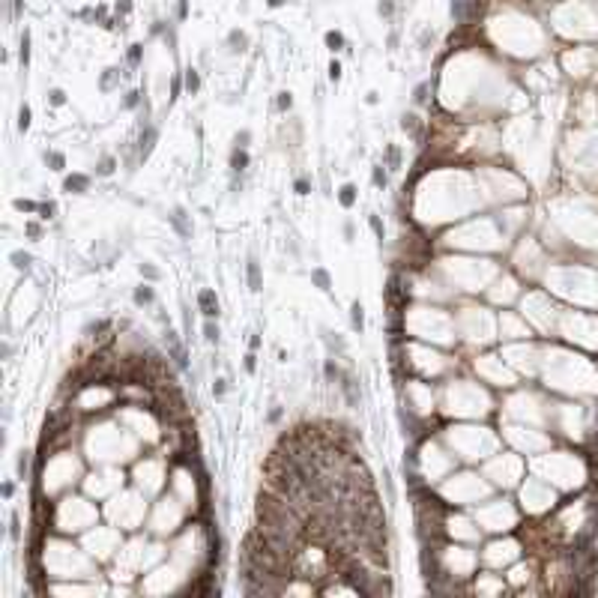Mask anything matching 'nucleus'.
<instances>
[{"instance_id":"12","label":"nucleus","mask_w":598,"mask_h":598,"mask_svg":"<svg viewBox=\"0 0 598 598\" xmlns=\"http://www.w3.org/2000/svg\"><path fill=\"white\" fill-rule=\"evenodd\" d=\"M9 263H12L18 272H30V269H33V254L24 252V249H15V252L9 254Z\"/></svg>"},{"instance_id":"55","label":"nucleus","mask_w":598,"mask_h":598,"mask_svg":"<svg viewBox=\"0 0 598 598\" xmlns=\"http://www.w3.org/2000/svg\"><path fill=\"white\" fill-rule=\"evenodd\" d=\"M177 12H180V18H186V15H189V3H186V0H180V9H177Z\"/></svg>"},{"instance_id":"32","label":"nucleus","mask_w":598,"mask_h":598,"mask_svg":"<svg viewBox=\"0 0 598 598\" xmlns=\"http://www.w3.org/2000/svg\"><path fill=\"white\" fill-rule=\"evenodd\" d=\"M45 99H48V105H54V108H60V105H66V90H60V87H51Z\"/></svg>"},{"instance_id":"6","label":"nucleus","mask_w":598,"mask_h":598,"mask_svg":"<svg viewBox=\"0 0 598 598\" xmlns=\"http://www.w3.org/2000/svg\"><path fill=\"white\" fill-rule=\"evenodd\" d=\"M63 191L66 195H84V191H90V173H69L63 180Z\"/></svg>"},{"instance_id":"40","label":"nucleus","mask_w":598,"mask_h":598,"mask_svg":"<svg viewBox=\"0 0 598 598\" xmlns=\"http://www.w3.org/2000/svg\"><path fill=\"white\" fill-rule=\"evenodd\" d=\"M138 105H141V90H129L126 99H123V108L132 111V108H138Z\"/></svg>"},{"instance_id":"17","label":"nucleus","mask_w":598,"mask_h":598,"mask_svg":"<svg viewBox=\"0 0 598 598\" xmlns=\"http://www.w3.org/2000/svg\"><path fill=\"white\" fill-rule=\"evenodd\" d=\"M42 159H45V165H48L51 171H63V168H66V156H63L60 150H45Z\"/></svg>"},{"instance_id":"8","label":"nucleus","mask_w":598,"mask_h":598,"mask_svg":"<svg viewBox=\"0 0 598 598\" xmlns=\"http://www.w3.org/2000/svg\"><path fill=\"white\" fill-rule=\"evenodd\" d=\"M156 141H159V129H156V126H147L144 132H141V141H138V156H141V162H144L147 156L153 153Z\"/></svg>"},{"instance_id":"4","label":"nucleus","mask_w":598,"mask_h":598,"mask_svg":"<svg viewBox=\"0 0 598 598\" xmlns=\"http://www.w3.org/2000/svg\"><path fill=\"white\" fill-rule=\"evenodd\" d=\"M165 344H168V353H171V359L177 362V368H183V371H186V368H189V359H186V347L180 344V338H177V332H173V329H168V332H165Z\"/></svg>"},{"instance_id":"39","label":"nucleus","mask_w":598,"mask_h":598,"mask_svg":"<svg viewBox=\"0 0 598 598\" xmlns=\"http://www.w3.org/2000/svg\"><path fill=\"white\" fill-rule=\"evenodd\" d=\"M249 144H252V132H249V129H239V132L234 135V147L249 150Z\"/></svg>"},{"instance_id":"20","label":"nucleus","mask_w":598,"mask_h":598,"mask_svg":"<svg viewBox=\"0 0 598 598\" xmlns=\"http://www.w3.org/2000/svg\"><path fill=\"white\" fill-rule=\"evenodd\" d=\"M18 60H21V69L30 66V30L21 33V42H18Z\"/></svg>"},{"instance_id":"9","label":"nucleus","mask_w":598,"mask_h":598,"mask_svg":"<svg viewBox=\"0 0 598 598\" xmlns=\"http://www.w3.org/2000/svg\"><path fill=\"white\" fill-rule=\"evenodd\" d=\"M249 165H252V156H249V150H242V147H234V150H231V156H227V168H231L234 173H242V171H249Z\"/></svg>"},{"instance_id":"25","label":"nucleus","mask_w":598,"mask_h":598,"mask_svg":"<svg viewBox=\"0 0 598 598\" xmlns=\"http://www.w3.org/2000/svg\"><path fill=\"white\" fill-rule=\"evenodd\" d=\"M323 341H326V347H329V350H338V353H344V338L338 335V332L323 329Z\"/></svg>"},{"instance_id":"41","label":"nucleus","mask_w":598,"mask_h":598,"mask_svg":"<svg viewBox=\"0 0 598 598\" xmlns=\"http://www.w3.org/2000/svg\"><path fill=\"white\" fill-rule=\"evenodd\" d=\"M368 224H371V231H374V236L383 242V236H386V227H383V221H380V216H368Z\"/></svg>"},{"instance_id":"18","label":"nucleus","mask_w":598,"mask_h":598,"mask_svg":"<svg viewBox=\"0 0 598 598\" xmlns=\"http://www.w3.org/2000/svg\"><path fill=\"white\" fill-rule=\"evenodd\" d=\"M117 81H120V69H117V66H108V69H105V75H102V81H99V90H102V93L114 90Z\"/></svg>"},{"instance_id":"24","label":"nucleus","mask_w":598,"mask_h":598,"mask_svg":"<svg viewBox=\"0 0 598 598\" xmlns=\"http://www.w3.org/2000/svg\"><path fill=\"white\" fill-rule=\"evenodd\" d=\"M323 42H326V48H329V51H341V48L347 45V42H344V36H341L338 30H326V36H323Z\"/></svg>"},{"instance_id":"42","label":"nucleus","mask_w":598,"mask_h":598,"mask_svg":"<svg viewBox=\"0 0 598 598\" xmlns=\"http://www.w3.org/2000/svg\"><path fill=\"white\" fill-rule=\"evenodd\" d=\"M242 368H245V374H254V371H257V356H254V350H249V353L242 356Z\"/></svg>"},{"instance_id":"26","label":"nucleus","mask_w":598,"mask_h":598,"mask_svg":"<svg viewBox=\"0 0 598 598\" xmlns=\"http://www.w3.org/2000/svg\"><path fill=\"white\" fill-rule=\"evenodd\" d=\"M383 168H386V165H374V168H371V183H374L377 189H386V186H389V173H386Z\"/></svg>"},{"instance_id":"37","label":"nucleus","mask_w":598,"mask_h":598,"mask_svg":"<svg viewBox=\"0 0 598 598\" xmlns=\"http://www.w3.org/2000/svg\"><path fill=\"white\" fill-rule=\"evenodd\" d=\"M428 90H431V84L422 81L416 90H413V102H416V105H425V102H428Z\"/></svg>"},{"instance_id":"22","label":"nucleus","mask_w":598,"mask_h":598,"mask_svg":"<svg viewBox=\"0 0 598 598\" xmlns=\"http://www.w3.org/2000/svg\"><path fill=\"white\" fill-rule=\"evenodd\" d=\"M15 472H18V479H27V472H30V452L27 449H21L18 458H15Z\"/></svg>"},{"instance_id":"51","label":"nucleus","mask_w":598,"mask_h":598,"mask_svg":"<svg viewBox=\"0 0 598 598\" xmlns=\"http://www.w3.org/2000/svg\"><path fill=\"white\" fill-rule=\"evenodd\" d=\"M0 494H3L6 500H12V494H15V485H12V482H3V488H0Z\"/></svg>"},{"instance_id":"21","label":"nucleus","mask_w":598,"mask_h":598,"mask_svg":"<svg viewBox=\"0 0 598 598\" xmlns=\"http://www.w3.org/2000/svg\"><path fill=\"white\" fill-rule=\"evenodd\" d=\"M401 129L419 138V135H422V123H419V117H416V114H404V117H401Z\"/></svg>"},{"instance_id":"2","label":"nucleus","mask_w":598,"mask_h":598,"mask_svg":"<svg viewBox=\"0 0 598 598\" xmlns=\"http://www.w3.org/2000/svg\"><path fill=\"white\" fill-rule=\"evenodd\" d=\"M198 311L204 314L206 320H219V314H221V305H219V296H216V290L204 287V290L198 293Z\"/></svg>"},{"instance_id":"23","label":"nucleus","mask_w":598,"mask_h":598,"mask_svg":"<svg viewBox=\"0 0 598 598\" xmlns=\"http://www.w3.org/2000/svg\"><path fill=\"white\" fill-rule=\"evenodd\" d=\"M386 168H389V171L401 168V150L395 144H386Z\"/></svg>"},{"instance_id":"57","label":"nucleus","mask_w":598,"mask_h":598,"mask_svg":"<svg viewBox=\"0 0 598 598\" xmlns=\"http://www.w3.org/2000/svg\"><path fill=\"white\" fill-rule=\"evenodd\" d=\"M12 6H15V12H21V0H12Z\"/></svg>"},{"instance_id":"38","label":"nucleus","mask_w":598,"mask_h":598,"mask_svg":"<svg viewBox=\"0 0 598 598\" xmlns=\"http://www.w3.org/2000/svg\"><path fill=\"white\" fill-rule=\"evenodd\" d=\"M9 538H12V541L21 538V518H18V512H12V520H9Z\"/></svg>"},{"instance_id":"56","label":"nucleus","mask_w":598,"mask_h":598,"mask_svg":"<svg viewBox=\"0 0 598 598\" xmlns=\"http://www.w3.org/2000/svg\"><path fill=\"white\" fill-rule=\"evenodd\" d=\"M267 3H269L272 9H278V6H284V0H267Z\"/></svg>"},{"instance_id":"47","label":"nucleus","mask_w":598,"mask_h":598,"mask_svg":"<svg viewBox=\"0 0 598 598\" xmlns=\"http://www.w3.org/2000/svg\"><path fill=\"white\" fill-rule=\"evenodd\" d=\"M224 392H227V380H224V377H216V383H213V395L221 398Z\"/></svg>"},{"instance_id":"3","label":"nucleus","mask_w":598,"mask_h":598,"mask_svg":"<svg viewBox=\"0 0 598 598\" xmlns=\"http://www.w3.org/2000/svg\"><path fill=\"white\" fill-rule=\"evenodd\" d=\"M168 224L177 231L180 239H191V216L186 213V206H173L168 216Z\"/></svg>"},{"instance_id":"5","label":"nucleus","mask_w":598,"mask_h":598,"mask_svg":"<svg viewBox=\"0 0 598 598\" xmlns=\"http://www.w3.org/2000/svg\"><path fill=\"white\" fill-rule=\"evenodd\" d=\"M338 386H341V392H344V398H347L350 407H359V383H356V377L350 374V371H341Z\"/></svg>"},{"instance_id":"43","label":"nucleus","mask_w":598,"mask_h":598,"mask_svg":"<svg viewBox=\"0 0 598 598\" xmlns=\"http://www.w3.org/2000/svg\"><path fill=\"white\" fill-rule=\"evenodd\" d=\"M183 87H186V84H183V78H180V75H173V78H171V102L183 93Z\"/></svg>"},{"instance_id":"44","label":"nucleus","mask_w":598,"mask_h":598,"mask_svg":"<svg viewBox=\"0 0 598 598\" xmlns=\"http://www.w3.org/2000/svg\"><path fill=\"white\" fill-rule=\"evenodd\" d=\"M377 12L383 15V18H392V12H395V3H392V0H380V6H377Z\"/></svg>"},{"instance_id":"35","label":"nucleus","mask_w":598,"mask_h":598,"mask_svg":"<svg viewBox=\"0 0 598 598\" xmlns=\"http://www.w3.org/2000/svg\"><path fill=\"white\" fill-rule=\"evenodd\" d=\"M293 191H296L299 198L311 195V180H308V177H296V180H293Z\"/></svg>"},{"instance_id":"33","label":"nucleus","mask_w":598,"mask_h":598,"mask_svg":"<svg viewBox=\"0 0 598 598\" xmlns=\"http://www.w3.org/2000/svg\"><path fill=\"white\" fill-rule=\"evenodd\" d=\"M275 108H278L281 114H284V111H290V108H293V96H290L287 90H281V93L275 96Z\"/></svg>"},{"instance_id":"13","label":"nucleus","mask_w":598,"mask_h":598,"mask_svg":"<svg viewBox=\"0 0 598 598\" xmlns=\"http://www.w3.org/2000/svg\"><path fill=\"white\" fill-rule=\"evenodd\" d=\"M132 302L141 308V305H153L156 302V290L150 287V284H141V287H135L132 290Z\"/></svg>"},{"instance_id":"1","label":"nucleus","mask_w":598,"mask_h":598,"mask_svg":"<svg viewBox=\"0 0 598 598\" xmlns=\"http://www.w3.org/2000/svg\"><path fill=\"white\" fill-rule=\"evenodd\" d=\"M242 556L249 559L252 566L263 568L267 574H272V577H278V580H281V577H290V571H293V562L284 559L281 553H275L269 544H263L254 530L245 535V541H242Z\"/></svg>"},{"instance_id":"10","label":"nucleus","mask_w":598,"mask_h":598,"mask_svg":"<svg viewBox=\"0 0 598 598\" xmlns=\"http://www.w3.org/2000/svg\"><path fill=\"white\" fill-rule=\"evenodd\" d=\"M311 284L317 287V290H323L326 296H332V275H329V269L314 267V269H311Z\"/></svg>"},{"instance_id":"27","label":"nucleus","mask_w":598,"mask_h":598,"mask_svg":"<svg viewBox=\"0 0 598 598\" xmlns=\"http://www.w3.org/2000/svg\"><path fill=\"white\" fill-rule=\"evenodd\" d=\"M138 272H141V278H147V281H159L162 278V269L153 267V263H138Z\"/></svg>"},{"instance_id":"14","label":"nucleus","mask_w":598,"mask_h":598,"mask_svg":"<svg viewBox=\"0 0 598 598\" xmlns=\"http://www.w3.org/2000/svg\"><path fill=\"white\" fill-rule=\"evenodd\" d=\"M350 326H353V332H359V335L365 332V305L359 302V299L350 305Z\"/></svg>"},{"instance_id":"28","label":"nucleus","mask_w":598,"mask_h":598,"mask_svg":"<svg viewBox=\"0 0 598 598\" xmlns=\"http://www.w3.org/2000/svg\"><path fill=\"white\" fill-rule=\"evenodd\" d=\"M204 338H206L209 344H219L221 329H219V323H216V320H206V323H204Z\"/></svg>"},{"instance_id":"54","label":"nucleus","mask_w":598,"mask_h":598,"mask_svg":"<svg viewBox=\"0 0 598 598\" xmlns=\"http://www.w3.org/2000/svg\"><path fill=\"white\" fill-rule=\"evenodd\" d=\"M257 347H260V335H252L249 338V350H257Z\"/></svg>"},{"instance_id":"11","label":"nucleus","mask_w":598,"mask_h":598,"mask_svg":"<svg viewBox=\"0 0 598 598\" xmlns=\"http://www.w3.org/2000/svg\"><path fill=\"white\" fill-rule=\"evenodd\" d=\"M356 201H359V189H356L353 183H344V186L338 189V204H341L344 209H353Z\"/></svg>"},{"instance_id":"50","label":"nucleus","mask_w":598,"mask_h":598,"mask_svg":"<svg viewBox=\"0 0 598 598\" xmlns=\"http://www.w3.org/2000/svg\"><path fill=\"white\" fill-rule=\"evenodd\" d=\"M344 239H347V242L356 239V227H353V221H344Z\"/></svg>"},{"instance_id":"52","label":"nucleus","mask_w":598,"mask_h":598,"mask_svg":"<svg viewBox=\"0 0 598 598\" xmlns=\"http://www.w3.org/2000/svg\"><path fill=\"white\" fill-rule=\"evenodd\" d=\"M117 12H123V15L132 12V0H117Z\"/></svg>"},{"instance_id":"49","label":"nucleus","mask_w":598,"mask_h":598,"mask_svg":"<svg viewBox=\"0 0 598 598\" xmlns=\"http://www.w3.org/2000/svg\"><path fill=\"white\" fill-rule=\"evenodd\" d=\"M281 416H284V407H272L269 416H267V422H269V425H275V422H281Z\"/></svg>"},{"instance_id":"16","label":"nucleus","mask_w":598,"mask_h":598,"mask_svg":"<svg viewBox=\"0 0 598 598\" xmlns=\"http://www.w3.org/2000/svg\"><path fill=\"white\" fill-rule=\"evenodd\" d=\"M183 84H186V93H189V96H195V93L201 90V75H198V69H191V66H189L186 72H183Z\"/></svg>"},{"instance_id":"36","label":"nucleus","mask_w":598,"mask_h":598,"mask_svg":"<svg viewBox=\"0 0 598 598\" xmlns=\"http://www.w3.org/2000/svg\"><path fill=\"white\" fill-rule=\"evenodd\" d=\"M54 216H57V204H54V201H42V204H39V219L48 221V219H54Z\"/></svg>"},{"instance_id":"53","label":"nucleus","mask_w":598,"mask_h":598,"mask_svg":"<svg viewBox=\"0 0 598 598\" xmlns=\"http://www.w3.org/2000/svg\"><path fill=\"white\" fill-rule=\"evenodd\" d=\"M365 102H368V105H377V102H380V93H374V90H371V93L365 96Z\"/></svg>"},{"instance_id":"19","label":"nucleus","mask_w":598,"mask_h":598,"mask_svg":"<svg viewBox=\"0 0 598 598\" xmlns=\"http://www.w3.org/2000/svg\"><path fill=\"white\" fill-rule=\"evenodd\" d=\"M114 171H117V159H114V156H102V159L96 162V177H111Z\"/></svg>"},{"instance_id":"34","label":"nucleus","mask_w":598,"mask_h":598,"mask_svg":"<svg viewBox=\"0 0 598 598\" xmlns=\"http://www.w3.org/2000/svg\"><path fill=\"white\" fill-rule=\"evenodd\" d=\"M30 117H33V114H30V105H21V108H18V132H21V135L30 129Z\"/></svg>"},{"instance_id":"48","label":"nucleus","mask_w":598,"mask_h":598,"mask_svg":"<svg viewBox=\"0 0 598 598\" xmlns=\"http://www.w3.org/2000/svg\"><path fill=\"white\" fill-rule=\"evenodd\" d=\"M338 78H341V63L332 60V63H329V81H338Z\"/></svg>"},{"instance_id":"15","label":"nucleus","mask_w":598,"mask_h":598,"mask_svg":"<svg viewBox=\"0 0 598 598\" xmlns=\"http://www.w3.org/2000/svg\"><path fill=\"white\" fill-rule=\"evenodd\" d=\"M227 45H231V54H242V51L249 48V36H245L242 30H231L227 33Z\"/></svg>"},{"instance_id":"45","label":"nucleus","mask_w":598,"mask_h":598,"mask_svg":"<svg viewBox=\"0 0 598 598\" xmlns=\"http://www.w3.org/2000/svg\"><path fill=\"white\" fill-rule=\"evenodd\" d=\"M141 54H144V48H141V45H129V66H138V63H141Z\"/></svg>"},{"instance_id":"7","label":"nucleus","mask_w":598,"mask_h":598,"mask_svg":"<svg viewBox=\"0 0 598 598\" xmlns=\"http://www.w3.org/2000/svg\"><path fill=\"white\" fill-rule=\"evenodd\" d=\"M245 281H249V290H252V293H260V290H263L260 263H257V257H254V254H252L249 260H245Z\"/></svg>"},{"instance_id":"46","label":"nucleus","mask_w":598,"mask_h":598,"mask_svg":"<svg viewBox=\"0 0 598 598\" xmlns=\"http://www.w3.org/2000/svg\"><path fill=\"white\" fill-rule=\"evenodd\" d=\"M24 231H27V236H30V239H39V236H42V224L27 221V224H24Z\"/></svg>"},{"instance_id":"30","label":"nucleus","mask_w":598,"mask_h":598,"mask_svg":"<svg viewBox=\"0 0 598 598\" xmlns=\"http://www.w3.org/2000/svg\"><path fill=\"white\" fill-rule=\"evenodd\" d=\"M323 377H326L329 383H338V377H341V368L335 365V359H326V362H323Z\"/></svg>"},{"instance_id":"29","label":"nucleus","mask_w":598,"mask_h":598,"mask_svg":"<svg viewBox=\"0 0 598 598\" xmlns=\"http://www.w3.org/2000/svg\"><path fill=\"white\" fill-rule=\"evenodd\" d=\"M467 3H470V0H452V18L458 24L467 21Z\"/></svg>"},{"instance_id":"31","label":"nucleus","mask_w":598,"mask_h":598,"mask_svg":"<svg viewBox=\"0 0 598 598\" xmlns=\"http://www.w3.org/2000/svg\"><path fill=\"white\" fill-rule=\"evenodd\" d=\"M12 206L18 209V213H39V204H36V201H27V198H15Z\"/></svg>"}]
</instances>
